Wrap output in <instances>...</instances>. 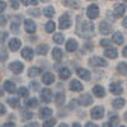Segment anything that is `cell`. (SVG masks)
<instances>
[{
	"label": "cell",
	"mask_w": 127,
	"mask_h": 127,
	"mask_svg": "<svg viewBox=\"0 0 127 127\" xmlns=\"http://www.w3.org/2000/svg\"><path fill=\"white\" fill-rule=\"evenodd\" d=\"M99 43H100V46H102V47H108V46H109V41L103 38V39H100Z\"/></svg>",
	"instance_id": "cell-41"
},
{
	"label": "cell",
	"mask_w": 127,
	"mask_h": 127,
	"mask_svg": "<svg viewBox=\"0 0 127 127\" xmlns=\"http://www.w3.org/2000/svg\"><path fill=\"white\" fill-rule=\"evenodd\" d=\"M43 14H45L46 17H48V18L54 17V14H55V9H54V6H46V8L43 9Z\"/></svg>",
	"instance_id": "cell-29"
},
{
	"label": "cell",
	"mask_w": 127,
	"mask_h": 127,
	"mask_svg": "<svg viewBox=\"0 0 127 127\" xmlns=\"http://www.w3.org/2000/svg\"><path fill=\"white\" fill-rule=\"evenodd\" d=\"M122 55H123L125 57H127V46H125V48H123V51H122Z\"/></svg>",
	"instance_id": "cell-53"
},
{
	"label": "cell",
	"mask_w": 127,
	"mask_h": 127,
	"mask_svg": "<svg viewBox=\"0 0 127 127\" xmlns=\"http://www.w3.org/2000/svg\"><path fill=\"white\" fill-rule=\"evenodd\" d=\"M8 38V32H0V43Z\"/></svg>",
	"instance_id": "cell-40"
},
{
	"label": "cell",
	"mask_w": 127,
	"mask_h": 127,
	"mask_svg": "<svg viewBox=\"0 0 127 127\" xmlns=\"http://www.w3.org/2000/svg\"><path fill=\"white\" fill-rule=\"evenodd\" d=\"M104 55L105 57H108V59H116L117 57V50L116 48H107L104 52Z\"/></svg>",
	"instance_id": "cell-24"
},
{
	"label": "cell",
	"mask_w": 127,
	"mask_h": 127,
	"mask_svg": "<svg viewBox=\"0 0 127 127\" xmlns=\"http://www.w3.org/2000/svg\"><path fill=\"white\" fill-rule=\"evenodd\" d=\"M6 8V4L4 1H0V13H3V10Z\"/></svg>",
	"instance_id": "cell-46"
},
{
	"label": "cell",
	"mask_w": 127,
	"mask_h": 127,
	"mask_svg": "<svg viewBox=\"0 0 127 127\" xmlns=\"http://www.w3.org/2000/svg\"><path fill=\"white\" fill-rule=\"evenodd\" d=\"M90 116H92V118L93 120H100L103 118V116H104V108L103 107H94L90 112Z\"/></svg>",
	"instance_id": "cell-4"
},
{
	"label": "cell",
	"mask_w": 127,
	"mask_h": 127,
	"mask_svg": "<svg viewBox=\"0 0 127 127\" xmlns=\"http://www.w3.org/2000/svg\"><path fill=\"white\" fill-rule=\"evenodd\" d=\"M51 114H52V109L51 108H47V107L42 108L39 111V117L41 118H48V117H51Z\"/></svg>",
	"instance_id": "cell-20"
},
{
	"label": "cell",
	"mask_w": 127,
	"mask_h": 127,
	"mask_svg": "<svg viewBox=\"0 0 127 127\" xmlns=\"http://www.w3.org/2000/svg\"><path fill=\"white\" fill-rule=\"evenodd\" d=\"M122 26L125 27V28H127V17L123 19V22H122Z\"/></svg>",
	"instance_id": "cell-55"
},
{
	"label": "cell",
	"mask_w": 127,
	"mask_h": 127,
	"mask_svg": "<svg viewBox=\"0 0 127 127\" xmlns=\"http://www.w3.org/2000/svg\"><path fill=\"white\" fill-rule=\"evenodd\" d=\"M59 127H67V125H65V123H62V125H60Z\"/></svg>",
	"instance_id": "cell-58"
},
{
	"label": "cell",
	"mask_w": 127,
	"mask_h": 127,
	"mask_svg": "<svg viewBox=\"0 0 127 127\" xmlns=\"http://www.w3.org/2000/svg\"><path fill=\"white\" fill-rule=\"evenodd\" d=\"M20 55H22L23 59L31 61L32 59H33V55H34V54H33V50H32V48H29V47H24V48L22 50V54H20Z\"/></svg>",
	"instance_id": "cell-12"
},
{
	"label": "cell",
	"mask_w": 127,
	"mask_h": 127,
	"mask_svg": "<svg viewBox=\"0 0 127 127\" xmlns=\"http://www.w3.org/2000/svg\"><path fill=\"white\" fill-rule=\"evenodd\" d=\"M55 28H56V24H55V22H52V20H48L45 26V29H46L47 33H52V32L55 31Z\"/></svg>",
	"instance_id": "cell-27"
},
{
	"label": "cell",
	"mask_w": 127,
	"mask_h": 127,
	"mask_svg": "<svg viewBox=\"0 0 127 127\" xmlns=\"http://www.w3.org/2000/svg\"><path fill=\"white\" fill-rule=\"evenodd\" d=\"M54 41L56 42V43H59V45L64 43V34L62 33H55L54 34Z\"/></svg>",
	"instance_id": "cell-34"
},
{
	"label": "cell",
	"mask_w": 127,
	"mask_h": 127,
	"mask_svg": "<svg viewBox=\"0 0 127 127\" xmlns=\"http://www.w3.org/2000/svg\"><path fill=\"white\" fill-rule=\"evenodd\" d=\"M117 71L120 74H123V75H126L127 74V64L126 62H120L118 66H117Z\"/></svg>",
	"instance_id": "cell-28"
},
{
	"label": "cell",
	"mask_w": 127,
	"mask_h": 127,
	"mask_svg": "<svg viewBox=\"0 0 127 127\" xmlns=\"http://www.w3.org/2000/svg\"><path fill=\"white\" fill-rule=\"evenodd\" d=\"M70 75H71V72H70V70H69L67 67H62V69H60V78H61L62 80L69 79Z\"/></svg>",
	"instance_id": "cell-23"
},
{
	"label": "cell",
	"mask_w": 127,
	"mask_h": 127,
	"mask_svg": "<svg viewBox=\"0 0 127 127\" xmlns=\"http://www.w3.org/2000/svg\"><path fill=\"white\" fill-rule=\"evenodd\" d=\"M6 113V108H5V105L4 104H1V103H0V114H5Z\"/></svg>",
	"instance_id": "cell-44"
},
{
	"label": "cell",
	"mask_w": 127,
	"mask_h": 127,
	"mask_svg": "<svg viewBox=\"0 0 127 127\" xmlns=\"http://www.w3.org/2000/svg\"><path fill=\"white\" fill-rule=\"evenodd\" d=\"M18 93H19L20 97H28V94H29L28 89H27V88H23V87L18 89Z\"/></svg>",
	"instance_id": "cell-36"
},
{
	"label": "cell",
	"mask_w": 127,
	"mask_h": 127,
	"mask_svg": "<svg viewBox=\"0 0 127 127\" xmlns=\"http://www.w3.org/2000/svg\"><path fill=\"white\" fill-rule=\"evenodd\" d=\"M6 102L10 104V107H13V108H17V107H18V104H19V99H18V98H14V97L8 98Z\"/></svg>",
	"instance_id": "cell-32"
},
{
	"label": "cell",
	"mask_w": 127,
	"mask_h": 127,
	"mask_svg": "<svg viewBox=\"0 0 127 127\" xmlns=\"http://www.w3.org/2000/svg\"><path fill=\"white\" fill-rule=\"evenodd\" d=\"M93 33H94V26H93V23L85 22V20H84V22H83V33H81V36L83 37H92Z\"/></svg>",
	"instance_id": "cell-1"
},
{
	"label": "cell",
	"mask_w": 127,
	"mask_h": 127,
	"mask_svg": "<svg viewBox=\"0 0 127 127\" xmlns=\"http://www.w3.org/2000/svg\"><path fill=\"white\" fill-rule=\"evenodd\" d=\"M99 32L102 34H108V33H111L112 32V28H111V26H109V23H107V22H100V24H99Z\"/></svg>",
	"instance_id": "cell-11"
},
{
	"label": "cell",
	"mask_w": 127,
	"mask_h": 127,
	"mask_svg": "<svg viewBox=\"0 0 127 127\" xmlns=\"http://www.w3.org/2000/svg\"><path fill=\"white\" fill-rule=\"evenodd\" d=\"M55 123H56V121H55L54 118H51V120H48V121H46V122L43 123V127H54Z\"/></svg>",
	"instance_id": "cell-38"
},
{
	"label": "cell",
	"mask_w": 127,
	"mask_h": 127,
	"mask_svg": "<svg viewBox=\"0 0 127 127\" xmlns=\"http://www.w3.org/2000/svg\"><path fill=\"white\" fill-rule=\"evenodd\" d=\"M87 15H88L89 19L98 18V15H99V8H98V5H95V4L89 5L88 9H87Z\"/></svg>",
	"instance_id": "cell-2"
},
{
	"label": "cell",
	"mask_w": 127,
	"mask_h": 127,
	"mask_svg": "<svg viewBox=\"0 0 127 127\" xmlns=\"http://www.w3.org/2000/svg\"><path fill=\"white\" fill-rule=\"evenodd\" d=\"M28 14H31V15H33V17H39L41 15V13H39V9H29L28 12H27Z\"/></svg>",
	"instance_id": "cell-37"
},
{
	"label": "cell",
	"mask_w": 127,
	"mask_h": 127,
	"mask_svg": "<svg viewBox=\"0 0 127 127\" xmlns=\"http://www.w3.org/2000/svg\"><path fill=\"white\" fill-rule=\"evenodd\" d=\"M42 81H43V84H52V83L55 81L54 74H51V72L43 74V76H42Z\"/></svg>",
	"instance_id": "cell-19"
},
{
	"label": "cell",
	"mask_w": 127,
	"mask_h": 127,
	"mask_svg": "<svg viewBox=\"0 0 127 127\" xmlns=\"http://www.w3.org/2000/svg\"><path fill=\"white\" fill-rule=\"evenodd\" d=\"M27 105L29 108H36L37 105H38V100L36 99V98H32V99H28V102H27Z\"/></svg>",
	"instance_id": "cell-35"
},
{
	"label": "cell",
	"mask_w": 127,
	"mask_h": 127,
	"mask_svg": "<svg viewBox=\"0 0 127 127\" xmlns=\"http://www.w3.org/2000/svg\"><path fill=\"white\" fill-rule=\"evenodd\" d=\"M113 10H114V13H116V17H121V15L125 14V12L127 10V6L123 3H117V4H114Z\"/></svg>",
	"instance_id": "cell-6"
},
{
	"label": "cell",
	"mask_w": 127,
	"mask_h": 127,
	"mask_svg": "<svg viewBox=\"0 0 127 127\" xmlns=\"http://www.w3.org/2000/svg\"><path fill=\"white\" fill-rule=\"evenodd\" d=\"M55 99H56V104L57 105H62L64 104V100H65V95H64L62 93H59V94H56Z\"/></svg>",
	"instance_id": "cell-33"
},
{
	"label": "cell",
	"mask_w": 127,
	"mask_h": 127,
	"mask_svg": "<svg viewBox=\"0 0 127 127\" xmlns=\"http://www.w3.org/2000/svg\"><path fill=\"white\" fill-rule=\"evenodd\" d=\"M109 90H111V93H113V94H122V88L120 87V84H116V83H113V84H111L109 85Z\"/></svg>",
	"instance_id": "cell-21"
},
{
	"label": "cell",
	"mask_w": 127,
	"mask_h": 127,
	"mask_svg": "<svg viewBox=\"0 0 127 127\" xmlns=\"http://www.w3.org/2000/svg\"><path fill=\"white\" fill-rule=\"evenodd\" d=\"M6 24V18L0 15V26H5Z\"/></svg>",
	"instance_id": "cell-45"
},
{
	"label": "cell",
	"mask_w": 127,
	"mask_h": 127,
	"mask_svg": "<svg viewBox=\"0 0 127 127\" xmlns=\"http://www.w3.org/2000/svg\"><path fill=\"white\" fill-rule=\"evenodd\" d=\"M112 41L114 42V43H117V45H122V43H123V36H122V33H120V32H116V33H113Z\"/></svg>",
	"instance_id": "cell-22"
},
{
	"label": "cell",
	"mask_w": 127,
	"mask_h": 127,
	"mask_svg": "<svg viewBox=\"0 0 127 127\" xmlns=\"http://www.w3.org/2000/svg\"><path fill=\"white\" fill-rule=\"evenodd\" d=\"M118 122H120L118 117H117V116H114V117H112V118H111V122H109V125L113 127V126H116V125H118Z\"/></svg>",
	"instance_id": "cell-39"
},
{
	"label": "cell",
	"mask_w": 127,
	"mask_h": 127,
	"mask_svg": "<svg viewBox=\"0 0 127 127\" xmlns=\"http://www.w3.org/2000/svg\"><path fill=\"white\" fill-rule=\"evenodd\" d=\"M24 69V65L22 62H19V61H14L12 64H9V70L10 71H13L14 74H19V72H22Z\"/></svg>",
	"instance_id": "cell-5"
},
{
	"label": "cell",
	"mask_w": 127,
	"mask_h": 127,
	"mask_svg": "<svg viewBox=\"0 0 127 127\" xmlns=\"http://www.w3.org/2000/svg\"><path fill=\"white\" fill-rule=\"evenodd\" d=\"M1 54L3 55H0V60H6V57H8L6 54H5V52H1Z\"/></svg>",
	"instance_id": "cell-52"
},
{
	"label": "cell",
	"mask_w": 127,
	"mask_h": 127,
	"mask_svg": "<svg viewBox=\"0 0 127 127\" xmlns=\"http://www.w3.org/2000/svg\"><path fill=\"white\" fill-rule=\"evenodd\" d=\"M93 93H94V95H95L97 98H103L104 95H105V90H104V88L100 87V85L93 87Z\"/></svg>",
	"instance_id": "cell-16"
},
{
	"label": "cell",
	"mask_w": 127,
	"mask_h": 127,
	"mask_svg": "<svg viewBox=\"0 0 127 127\" xmlns=\"http://www.w3.org/2000/svg\"><path fill=\"white\" fill-rule=\"evenodd\" d=\"M78 75H79V78H81L83 80H85V81H89L90 80V72H89V70H87V69H78Z\"/></svg>",
	"instance_id": "cell-13"
},
{
	"label": "cell",
	"mask_w": 127,
	"mask_h": 127,
	"mask_svg": "<svg viewBox=\"0 0 127 127\" xmlns=\"http://www.w3.org/2000/svg\"><path fill=\"white\" fill-rule=\"evenodd\" d=\"M47 51H48V46L47 45H39L37 47V54H39V55H46Z\"/></svg>",
	"instance_id": "cell-31"
},
{
	"label": "cell",
	"mask_w": 127,
	"mask_h": 127,
	"mask_svg": "<svg viewBox=\"0 0 127 127\" xmlns=\"http://www.w3.org/2000/svg\"><path fill=\"white\" fill-rule=\"evenodd\" d=\"M79 104L80 105H84V107H88V105H90L93 103V98L90 94H83L81 97L79 98Z\"/></svg>",
	"instance_id": "cell-8"
},
{
	"label": "cell",
	"mask_w": 127,
	"mask_h": 127,
	"mask_svg": "<svg viewBox=\"0 0 127 127\" xmlns=\"http://www.w3.org/2000/svg\"><path fill=\"white\" fill-rule=\"evenodd\" d=\"M62 51L60 50V48H54L52 50V57H54L56 61H60L61 59H62Z\"/></svg>",
	"instance_id": "cell-26"
},
{
	"label": "cell",
	"mask_w": 127,
	"mask_h": 127,
	"mask_svg": "<svg viewBox=\"0 0 127 127\" xmlns=\"http://www.w3.org/2000/svg\"><path fill=\"white\" fill-rule=\"evenodd\" d=\"M0 95H3V88L0 87Z\"/></svg>",
	"instance_id": "cell-59"
},
{
	"label": "cell",
	"mask_w": 127,
	"mask_h": 127,
	"mask_svg": "<svg viewBox=\"0 0 127 127\" xmlns=\"http://www.w3.org/2000/svg\"><path fill=\"white\" fill-rule=\"evenodd\" d=\"M112 105H113V108H116V109H121L123 105H125V99H122V98L114 99L113 103H112Z\"/></svg>",
	"instance_id": "cell-25"
},
{
	"label": "cell",
	"mask_w": 127,
	"mask_h": 127,
	"mask_svg": "<svg viewBox=\"0 0 127 127\" xmlns=\"http://www.w3.org/2000/svg\"><path fill=\"white\" fill-rule=\"evenodd\" d=\"M64 5H66V6H78V3L76 1H64Z\"/></svg>",
	"instance_id": "cell-43"
},
{
	"label": "cell",
	"mask_w": 127,
	"mask_h": 127,
	"mask_svg": "<svg viewBox=\"0 0 127 127\" xmlns=\"http://www.w3.org/2000/svg\"><path fill=\"white\" fill-rule=\"evenodd\" d=\"M103 127H112V126L109 125V122H107V123H104V125H103Z\"/></svg>",
	"instance_id": "cell-56"
},
{
	"label": "cell",
	"mask_w": 127,
	"mask_h": 127,
	"mask_svg": "<svg viewBox=\"0 0 127 127\" xmlns=\"http://www.w3.org/2000/svg\"><path fill=\"white\" fill-rule=\"evenodd\" d=\"M120 127H125V126H120Z\"/></svg>",
	"instance_id": "cell-60"
},
{
	"label": "cell",
	"mask_w": 127,
	"mask_h": 127,
	"mask_svg": "<svg viewBox=\"0 0 127 127\" xmlns=\"http://www.w3.org/2000/svg\"><path fill=\"white\" fill-rule=\"evenodd\" d=\"M72 127H81V126H80V125H79L78 122H75V123H74V125H72Z\"/></svg>",
	"instance_id": "cell-57"
},
{
	"label": "cell",
	"mask_w": 127,
	"mask_h": 127,
	"mask_svg": "<svg viewBox=\"0 0 127 127\" xmlns=\"http://www.w3.org/2000/svg\"><path fill=\"white\" fill-rule=\"evenodd\" d=\"M32 118V113H26V116H23V120H29Z\"/></svg>",
	"instance_id": "cell-51"
},
{
	"label": "cell",
	"mask_w": 127,
	"mask_h": 127,
	"mask_svg": "<svg viewBox=\"0 0 127 127\" xmlns=\"http://www.w3.org/2000/svg\"><path fill=\"white\" fill-rule=\"evenodd\" d=\"M23 4H24V5H29V4H32V5H37L38 1H37V0H33V1H32V0H24Z\"/></svg>",
	"instance_id": "cell-42"
},
{
	"label": "cell",
	"mask_w": 127,
	"mask_h": 127,
	"mask_svg": "<svg viewBox=\"0 0 127 127\" xmlns=\"http://www.w3.org/2000/svg\"><path fill=\"white\" fill-rule=\"evenodd\" d=\"M85 127H98V126L95 125V123H93V122H87Z\"/></svg>",
	"instance_id": "cell-50"
},
{
	"label": "cell",
	"mask_w": 127,
	"mask_h": 127,
	"mask_svg": "<svg viewBox=\"0 0 127 127\" xmlns=\"http://www.w3.org/2000/svg\"><path fill=\"white\" fill-rule=\"evenodd\" d=\"M0 127H15V125L13 122H8V123H4L3 126H0Z\"/></svg>",
	"instance_id": "cell-47"
},
{
	"label": "cell",
	"mask_w": 127,
	"mask_h": 127,
	"mask_svg": "<svg viewBox=\"0 0 127 127\" xmlns=\"http://www.w3.org/2000/svg\"><path fill=\"white\" fill-rule=\"evenodd\" d=\"M66 50L69 51V52H74V51H76L78 50V42L75 41V39H69L67 42H66Z\"/></svg>",
	"instance_id": "cell-17"
},
{
	"label": "cell",
	"mask_w": 127,
	"mask_h": 127,
	"mask_svg": "<svg viewBox=\"0 0 127 127\" xmlns=\"http://www.w3.org/2000/svg\"><path fill=\"white\" fill-rule=\"evenodd\" d=\"M20 39H18V38H12L9 41V48L12 50V51H18L19 48H20Z\"/></svg>",
	"instance_id": "cell-15"
},
{
	"label": "cell",
	"mask_w": 127,
	"mask_h": 127,
	"mask_svg": "<svg viewBox=\"0 0 127 127\" xmlns=\"http://www.w3.org/2000/svg\"><path fill=\"white\" fill-rule=\"evenodd\" d=\"M24 127H39V125L37 122H33V123H29V125H26Z\"/></svg>",
	"instance_id": "cell-48"
},
{
	"label": "cell",
	"mask_w": 127,
	"mask_h": 127,
	"mask_svg": "<svg viewBox=\"0 0 127 127\" xmlns=\"http://www.w3.org/2000/svg\"><path fill=\"white\" fill-rule=\"evenodd\" d=\"M39 74H41V69L39 67H36V66L31 67L28 70V75L29 76H37V75H39Z\"/></svg>",
	"instance_id": "cell-30"
},
{
	"label": "cell",
	"mask_w": 127,
	"mask_h": 127,
	"mask_svg": "<svg viewBox=\"0 0 127 127\" xmlns=\"http://www.w3.org/2000/svg\"><path fill=\"white\" fill-rule=\"evenodd\" d=\"M41 99L43 100L45 103H50L52 100V92L48 88L43 89V90L41 92Z\"/></svg>",
	"instance_id": "cell-10"
},
{
	"label": "cell",
	"mask_w": 127,
	"mask_h": 127,
	"mask_svg": "<svg viewBox=\"0 0 127 127\" xmlns=\"http://www.w3.org/2000/svg\"><path fill=\"white\" fill-rule=\"evenodd\" d=\"M12 6L14 9H18L19 8V1H12Z\"/></svg>",
	"instance_id": "cell-49"
},
{
	"label": "cell",
	"mask_w": 127,
	"mask_h": 127,
	"mask_svg": "<svg viewBox=\"0 0 127 127\" xmlns=\"http://www.w3.org/2000/svg\"><path fill=\"white\" fill-rule=\"evenodd\" d=\"M70 90L72 92H81L83 90V84L79 81V80H72L70 83V85H69Z\"/></svg>",
	"instance_id": "cell-14"
},
{
	"label": "cell",
	"mask_w": 127,
	"mask_h": 127,
	"mask_svg": "<svg viewBox=\"0 0 127 127\" xmlns=\"http://www.w3.org/2000/svg\"><path fill=\"white\" fill-rule=\"evenodd\" d=\"M24 29H26L27 33H34L36 29H37L36 23L32 19H26L24 20Z\"/></svg>",
	"instance_id": "cell-7"
},
{
	"label": "cell",
	"mask_w": 127,
	"mask_h": 127,
	"mask_svg": "<svg viewBox=\"0 0 127 127\" xmlns=\"http://www.w3.org/2000/svg\"><path fill=\"white\" fill-rule=\"evenodd\" d=\"M59 23H60L59 26H60L61 29H67V28L71 26V19H70L69 14H64V15H61L60 19H59Z\"/></svg>",
	"instance_id": "cell-3"
},
{
	"label": "cell",
	"mask_w": 127,
	"mask_h": 127,
	"mask_svg": "<svg viewBox=\"0 0 127 127\" xmlns=\"http://www.w3.org/2000/svg\"><path fill=\"white\" fill-rule=\"evenodd\" d=\"M4 89L9 93H14L17 90V87H15V84L13 81H10V80H5L4 81Z\"/></svg>",
	"instance_id": "cell-18"
},
{
	"label": "cell",
	"mask_w": 127,
	"mask_h": 127,
	"mask_svg": "<svg viewBox=\"0 0 127 127\" xmlns=\"http://www.w3.org/2000/svg\"><path fill=\"white\" fill-rule=\"evenodd\" d=\"M89 64L92 66H105V65H107V62H105L102 57H98V56L90 57L89 59Z\"/></svg>",
	"instance_id": "cell-9"
},
{
	"label": "cell",
	"mask_w": 127,
	"mask_h": 127,
	"mask_svg": "<svg viewBox=\"0 0 127 127\" xmlns=\"http://www.w3.org/2000/svg\"><path fill=\"white\" fill-rule=\"evenodd\" d=\"M75 104H76V100H71L70 102V108H74V107H75Z\"/></svg>",
	"instance_id": "cell-54"
}]
</instances>
